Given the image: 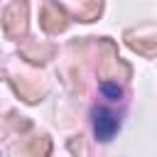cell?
<instances>
[{
	"mask_svg": "<svg viewBox=\"0 0 157 157\" xmlns=\"http://www.w3.org/2000/svg\"><path fill=\"white\" fill-rule=\"evenodd\" d=\"M91 123H93V135L101 142L113 140L115 132L120 130V115L110 105H96L91 113Z\"/></svg>",
	"mask_w": 157,
	"mask_h": 157,
	"instance_id": "6da1fadb",
	"label": "cell"
},
{
	"mask_svg": "<svg viewBox=\"0 0 157 157\" xmlns=\"http://www.w3.org/2000/svg\"><path fill=\"white\" fill-rule=\"evenodd\" d=\"M98 88H101V96H103L108 103H118V101H120V96H123L120 86H118V83H110V81H103Z\"/></svg>",
	"mask_w": 157,
	"mask_h": 157,
	"instance_id": "7a4b0ae2",
	"label": "cell"
}]
</instances>
